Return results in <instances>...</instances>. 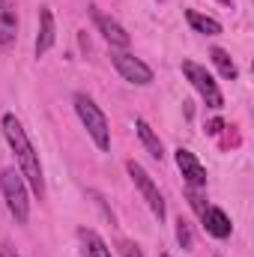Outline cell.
Segmentation results:
<instances>
[{
    "label": "cell",
    "instance_id": "9c48e42d",
    "mask_svg": "<svg viewBox=\"0 0 254 257\" xmlns=\"http://www.w3.org/2000/svg\"><path fill=\"white\" fill-rule=\"evenodd\" d=\"M18 36V12L12 0H0V45L12 48Z\"/></svg>",
    "mask_w": 254,
    "mask_h": 257
},
{
    "label": "cell",
    "instance_id": "5b68a950",
    "mask_svg": "<svg viewBox=\"0 0 254 257\" xmlns=\"http://www.w3.org/2000/svg\"><path fill=\"white\" fill-rule=\"evenodd\" d=\"M126 171H129V177H132V183L138 186V192L144 194L147 206L153 209V215L162 221V218H165V197H162V192H159V186L153 183V177H150L138 162H126Z\"/></svg>",
    "mask_w": 254,
    "mask_h": 257
},
{
    "label": "cell",
    "instance_id": "7402d4cb",
    "mask_svg": "<svg viewBox=\"0 0 254 257\" xmlns=\"http://www.w3.org/2000/svg\"><path fill=\"white\" fill-rule=\"evenodd\" d=\"M162 257H168V254H162Z\"/></svg>",
    "mask_w": 254,
    "mask_h": 257
},
{
    "label": "cell",
    "instance_id": "ac0fdd59",
    "mask_svg": "<svg viewBox=\"0 0 254 257\" xmlns=\"http://www.w3.org/2000/svg\"><path fill=\"white\" fill-rule=\"evenodd\" d=\"M123 257H144V254H141V248H138V245H132V242H129L126 248H123Z\"/></svg>",
    "mask_w": 254,
    "mask_h": 257
},
{
    "label": "cell",
    "instance_id": "2e32d148",
    "mask_svg": "<svg viewBox=\"0 0 254 257\" xmlns=\"http://www.w3.org/2000/svg\"><path fill=\"white\" fill-rule=\"evenodd\" d=\"M177 242H180L186 251L194 245V236H191V227H189V221H186V218H180V221H177Z\"/></svg>",
    "mask_w": 254,
    "mask_h": 257
},
{
    "label": "cell",
    "instance_id": "52a82bcc",
    "mask_svg": "<svg viewBox=\"0 0 254 257\" xmlns=\"http://www.w3.org/2000/svg\"><path fill=\"white\" fill-rule=\"evenodd\" d=\"M93 21H96V27H99V33L105 36V42H108L111 48H129V42H132V36L126 33V27H123L120 21H114V18H108V15H102L99 9H93Z\"/></svg>",
    "mask_w": 254,
    "mask_h": 257
},
{
    "label": "cell",
    "instance_id": "8992f818",
    "mask_svg": "<svg viewBox=\"0 0 254 257\" xmlns=\"http://www.w3.org/2000/svg\"><path fill=\"white\" fill-rule=\"evenodd\" d=\"M111 63H114V69L126 78L129 84H138V87L153 84V69L144 63V60H138L135 54H126V51H111Z\"/></svg>",
    "mask_w": 254,
    "mask_h": 257
},
{
    "label": "cell",
    "instance_id": "ffe728a7",
    "mask_svg": "<svg viewBox=\"0 0 254 257\" xmlns=\"http://www.w3.org/2000/svg\"><path fill=\"white\" fill-rule=\"evenodd\" d=\"M218 128H221V120H212V123H209V132H212V135H215Z\"/></svg>",
    "mask_w": 254,
    "mask_h": 257
},
{
    "label": "cell",
    "instance_id": "5bb4252c",
    "mask_svg": "<svg viewBox=\"0 0 254 257\" xmlns=\"http://www.w3.org/2000/svg\"><path fill=\"white\" fill-rule=\"evenodd\" d=\"M186 18H189L191 27H194L197 33H203V36H218V33H221V24H218L215 18H209V15H200V12L189 9V12H186Z\"/></svg>",
    "mask_w": 254,
    "mask_h": 257
},
{
    "label": "cell",
    "instance_id": "d6986e66",
    "mask_svg": "<svg viewBox=\"0 0 254 257\" xmlns=\"http://www.w3.org/2000/svg\"><path fill=\"white\" fill-rule=\"evenodd\" d=\"M0 257H18L12 251V245H0Z\"/></svg>",
    "mask_w": 254,
    "mask_h": 257
},
{
    "label": "cell",
    "instance_id": "4fadbf2b",
    "mask_svg": "<svg viewBox=\"0 0 254 257\" xmlns=\"http://www.w3.org/2000/svg\"><path fill=\"white\" fill-rule=\"evenodd\" d=\"M135 128H138V135H141V141H144V147H147V153H150L153 159H159V162H162V159H165V147H162V141H159V135H156V132L150 128V123L138 117V120H135Z\"/></svg>",
    "mask_w": 254,
    "mask_h": 257
},
{
    "label": "cell",
    "instance_id": "9a60e30c",
    "mask_svg": "<svg viewBox=\"0 0 254 257\" xmlns=\"http://www.w3.org/2000/svg\"><path fill=\"white\" fill-rule=\"evenodd\" d=\"M209 57H212L215 69L221 72V78H227V81H236V78H239V69H236V63L230 60V54H227L224 48H212Z\"/></svg>",
    "mask_w": 254,
    "mask_h": 257
},
{
    "label": "cell",
    "instance_id": "3957f363",
    "mask_svg": "<svg viewBox=\"0 0 254 257\" xmlns=\"http://www.w3.org/2000/svg\"><path fill=\"white\" fill-rule=\"evenodd\" d=\"M0 189H3V197H6V206H9L12 218H15L18 224H24L27 215H30V200H27V186H24L21 171L6 168V171L0 174Z\"/></svg>",
    "mask_w": 254,
    "mask_h": 257
},
{
    "label": "cell",
    "instance_id": "30bf717a",
    "mask_svg": "<svg viewBox=\"0 0 254 257\" xmlns=\"http://www.w3.org/2000/svg\"><path fill=\"white\" fill-rule=\"evenodd\" d=\"M57 39V27H54V12L48 6L39 9V33H36V57L48 54V48Z\"/></svg>",
    "mask_w": 254,
    "mask_h": 257
},
{
    "label": "cell",
    "instance_id": "7a4b0ae2",
    "mask_svg": "<svg viewBox=\"0 0 254 257\" xmlns=\"http://www.w3.org/2000/svg\"><path fill=\"white\" fill-rule=\"evenodd\" d=\"M75 111L81 117V123L87 128V135L93 138V144L99 150H111V128H108V117L99 111V105L87 96V93H75Z\"/></svg>",
    "mask_w": 254,
    "mask_h": 257
},
{
    "label": "cell",
    "instance_id": "277c9868",
    "mask_svg": "<svg viewBox=\"0 0 254 257\" xmlns=\"http://www.w3.org/2000/svg\"><path fill=\"white\" fill-rule=\"evenodd\" d=\"M183 75L191 81V87L203 96V102L209 105V108H221L224 105V96H221V90H218V84H215V78L203 69V66H197L194 60H183Z\"/></svg>",
    "mask_w": 254,
    "mask_h": 257
},
{
    "label": "cell",
    "instance_id": "e0dca14e",
    "mask_svg": "<svg viewBox=\"0 0 254 257\" xmlns=\"http://www.w3.org/2000/svg\"><path fill=\"white\" fill-rule=\"evenodd\" d=\"M189 203L194 206V212H197V215L203 218V212H206V203H203V197L194 192V189H189Z\"/></svg>",
    "mask_w": 254,
    "mask_h": 257
},
{
    "label": "cell",
    "instance_id": "ba28073f",
    "mask_svg": "<svg viewBox=\"0 0 254 257\" xmlns=\"http://www.w3.org/2000/svg\"><path fill=\"white\" fill-rule=\"evenodd\" d=\"M177 168L183 171V177H186V183H189L191 189H200V186H206V168L194 159V153L191 150H177Z\"/></svg>",
    "mask_w": 254,
    "mask_h": 257
},
{
    "label": "cell",
    "instance_id": "44dd1931",
    "mask_svg": "<svg viewBox=\"0 0 254 257\" xmlns=\"http://www.w3.org/2000/svg\"><path fill=\"white\" fill-rule=\"evenodd\" d=\"M218 3H224V6H230V0H218Z\"/></svg>",
    "mask_w": 254,
    "mask_h": 257
},
{
    "label": "cell",
    "instance_id": "7c38bea8",
    "mask_svg": "<svg viewBox=\"0 0 254 257\" xmlns=\"http://www.w3.org/2000/svg\"><path fill=\"white\" fill-rule=\"evenodd\" d=\"M78 239H81V254L84 257H111V248L105 245V239L90 230V227H81L78 230Z\"/></svg>",
    "mask_w": 254,
    "mask_h": 257
},
{
    "label": "cell",
    "instance_id": "8fae6325",
    "mask_svg": "<svg viewBox=\"0 0 254 257\" xmlns=\"http://www.w3.org/2000/svg\"><path fill=\"white\" fill-rule=\"evenodd\" d=\"M203 227H206V233H212L215 239H227L230 236V230H233V224H230V218H227V212L224 209H218V206H206V212H203Z\"/></svg>",
    "mask_w": 254,
    "mask_h": 257
},
{
    "label": "cell",
    "instance_id": "6da1fadb",
    "mask_svg": "<svg viewBox=\"0 0 254 257\" xmlns=\"http://www.w3.org/2000/svg\"><path fill=\"white\" fill-rule=\"evenodd\" d=\"M3 135H6V141H9V147H12L15 159H18V168H21L24 183L36 192V197H42V194H45L42 165H39V156H36V150H33L27 132H24V126L18 123L15 114H3Z\"/></svg>",
    "mask_w": 254,
    "mask_h": 257
}]
</instances>
